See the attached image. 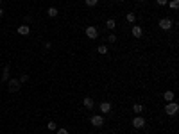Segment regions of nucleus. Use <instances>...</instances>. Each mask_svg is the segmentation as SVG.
I'll use <instances>...</instances> for the list:
<instances>
[{
  "instance_id": "412c9836",
  "label": "nucleus",
  "mask_w": 179,
  "mask_h": 134,
  "mask_svg": "<svg viewBox=\"0 0 179 134\" xmlns=\"http://www.w3.org/2000/svg\"><path fill=\"white\" fill-rule=\"evenodd\" d=\"M56 134H68V129H64V127H57V129H56Z\"/></svg>"
},
{
  "instance_id": "423d86ee",
  "label": "nucleus",
  "mask_w": 179,
  "mask_h": 134,
  "mask_svg": "<svg viewBox=\"0 0 179 134\" xmlns=\"http://www.w3.org/2000/svg\"><path fill=\"white\" fill-rule=\"evenodd\" d=\"M20 86H21V84H20L18 79H9V81H7V88H9L11 93H16L18 89H20Z\"/></svg>"
},
{
  "instance_id": "bb28decb",
  "label": "nucleus",
  "mask_w": 179,
  "mask_h": 134,
  "mask_svg": "<svg viewBox=\"0 0 179 134\" xmlns=\"http://www.w3.org/2000/svg\"><path fill=\"white\" fill-rule=\"evenodd\" d=\"M117 2H125V0H117Z\"/></svg>"
},
{
  "instance_id": "9d476101",
  "label": "nucleus",
  "mask_w": 179,
  "mask_h": 134,
  "mask_svg": "<svg viewBox=\"0 0 179 134\" xmlns=\"http://www.w3.org/2000/svg\"><path fill=\"white\" fill-rule=\"evenodd\" d=\"M106 27L113 32V31L117 29V20H115V18H107V20H106Z\"/></svg>"
},
{
  "instance_id": "cd10ccee",
  "label": "nucleus",
  "mask_w": 179,
  "mask_h": 134,
  "mask_svg": "<svg viewBox=\"0 0 179 134\" xmlns=\"http://www.w3.org/2000/svg\"><path fill=\"white\" fill-rule=\"evenodd\" d=\"M138 2H145V0H138Z\"/></svg>"
},
{
  "instance_id": "2eb2a0df",
  "label": "nucleus",
  "mask_w": 179,
  "mask_h": 134,
  "mask_svg": "<svg viewBox=\"0 0 179 134\" xmlns=\"http://www.w3.org/2000/svg\"><path fill=\"white\" fill-rule=\"evenodd\" d=\"M47 14H49L50 18H56V16L59 14V11H57V7H54V6H52V7H49V9H47Z\"/></svg>"
},
{
  "instance_id": "a878e982",
  "label": "nucleus",
  "mask_w": 179,
  "mask_h": 134,
  "mask_svg": "<svg viewBox=\"0 0 179 134\" xmlns=\"http://www.w3.org/2000/svg\"><path fill=\"white\" fill-rule=\"evenodd\" d=\"M2 16H4V9H2V7H0V18H2Z\"/></svg>"
},
{
  "instance_id": "4468645a",
  "label": "nucleus",
  "mask_w": 179,
  "mask_h": 134,
  "mask_svg": "<svg viewBox=\"0 0 179 134\" xmlns=\"http://www.w3.org/2000/svg\"><path fill=\"white\" fill-rule=\"evenodd\" d=\"M132 113H134V115H142V113H143V105H142V104H134V105H132Z\"/></svg>"
},
{
  "instance_id": "f257e3e1",
  "label": "nucleus",
  "mask_w": 179,
  "mask_h": 134,
  "mask_svg": "<svg viewBox=\"0 0 179 134\" xmlns=\"http://www.w3.org/2000/svg\"><path fill=\"white\" fill-rule=\"evenodd\" d=\"M177 111H179V104H177L175 100L167 102V105H165V113H167L168 116H175V115H177Z\"/></svg>"
},
{
  "instance_id": "9b49d317",
  "label": "nucleus",
  "mask_w": 179,
  "mask_h": 134,
  "mask_svg": "<svg viewBox=\"0 0 179 134\" xmlns=\"http://www.w3.org/2000/svg\"><path fill=\"white\" fill-rule=\"evenodd\" d=\"M18 34H21V36H29V34H31V27L25 25V24H24V25H20V27H18Z\"/></svg>"
},
{
  "instance_id": "1a4fd4ad",
  "label": "nucleus",
  "mask_w": 179,
  "mask_h": 134,
  "mask_svg": "<svg viewBox=\"0 0 179 134\" xmlns=\"http://www.w3.org/2000/svg\"><path fill=\"white\" fill-rule=\"evenodd\" d=\"M99 109H100L102 115H109V113H111V102H102V104L99 105Z\"/></svg>"
},
{
  "instance_id": "39448f33",
  "label": "nucleus",
  "mask_w": 179,
  "mask_h": 134,
  "mask_svg": "<svg viewBox=\"0 0 179 134\" xmlns=\"http://www.w3.org/2000/svg\"><path fill=\"white\" fill-rule=\"evenodd\" d=\"M90 123H92L93 127H102V125L106 123V120H104L102 115H93L92 118H90Z\"/></svg>"
},
{
  "instance_id": "a211bd4d",
  "label": "nucleus",
  "mask_w": 179,
  "mask_h": 134,
  "mask_svg": "<svg viewBox=\"0 0 179 134\" xmlns=\"http://www.w3.org/2000/svg\"><path fill=\"white\" fill-rule=\"evenodd\" d=\"M97 52H99L100 56H104V54H107V47H106V45H99V47H97Z\"/></svg>"
},
{
  "instance_id": "ddd939ff",
  "label": "nucleus",
  "mask_w": 179,
  "mask_h": 134,
  "mask_svg": "<svg viewBox=\"0 0 179 134\" xmlns=\"http://www.w3.org/2000/svg\"><path fill=\"white\" fill-rule=\"evenodd\" d=\"M9 70H11V66H9V64L4 66V70H2V81H4V82H7V81L11 79V77H9Z\"/></svg>"
},
{
  "instance_id": "393cba45",
  "label": "nucleus",
  "mask_w": 179,
  "mask_h": 134,
  "mask_svg": "<svg viewBox=\"0 0 179 134\" xmlns=\"http://www.w3.org/2000/svg\"><path fill=\"white\" fill-rule=\"evenodd\" d=\"M31 21H32V16L27 14V16H25V24H31Z\"/></svg>"
},
{
  "instance_id": "b1692460",
  "label": "nucleus",
  "mask_w": 179,
  "mask_h": 134,
  "mask_svg": "<svg viewBox=\"0 0 179 134\" xmlns=\"http://www.w3.org/2000/svg\"><path fill=\"white\" fill-rule=\"evenodd\" d=\"M156 2H158V6H167L168 0H156Z\"/></svg>"
},
{
  "instance_id": "6ab92c4d",
  "label": "nucleus",
  "mask_w": 179,
  "mask_h": 134,
  "mask_svg": "<svg viewBox=\"0 0 179 134\" xmlns=\"http://www.w3.org/2000/svg\"><path fill=\"white\" fill-rule=\"evenodd\" d=\"M99 2H100V0H84V4H86L88 7H95Z\"/></svg>"
},
{
  "instance_id": "aec40b11",
  "label": "nucleus",
  "mask_w": 179,
  "mask_h": 134,
  "mask_svg": "<svg viewBox=\"0 0 179 134\" xmlns=\"http://www.w3.org/2000/svg\"><path fill=\"white\" fill-rule=\"evenodd\" d=\"M117 39H118V38H117V34H115V32H111V34L107 36V41H109V43H115Z\"/></svg>"
},
{
  "instance_id": "5701e85b",
  "label": "nucleus",
  "mask_w": 179,
  "mask_h": 134,
  "mask_svg": "<svg viewBox=\"0 0 179 134\" xmlns=\"http://www.w3.org/2000/svg\"><path fill=\"white\" fill-rule=\"evenodd\" d=\"M18 81H20V84H24V82H27V81H29V75H27V73H24V75H21Z\"/></svg>"
},
{
  "instance_id": "6e6552de",
  "label": "nucleus",
  "mask_w": 179,
  "mask_h": 134,
  "mask_svg": "<svg viewBox=\"0 0 179 134\" xmlns=\"http://www.w3.org/2000/svg\"><path fill=\"white\" fill-rule=\"evenodd\" d=\"M82 105H84L86 109H93V107H95V100H93L92 97H84V98H82Z\"/></svg>"
},
{
  "instance_id": "7ed1b4c3",
  "label": "nucleus",
  "mask_w": 179,
  "mask_h": 134,
  "mask_svg": "<svg viewBox=\"0 0 179 134\" xmlns=\"http://www.w3.org/2000/svg\"><path fill=\"white\" fill-rule=\"evenodd\" d=\"M158 25H160L161 31H170V29L174 27V21H172L170 18H161V20L158 21Z\"/></svg>"
},
{
  "instance_id": "f3484780",
  "label": "nucleus",
  "mask_w": 179,
  "mask_h": 134,
  "mask_svg": "<svg viewBox=\"0 0 179 134\" xmlns=\"http://www.w3.org/2000/svg\"><path fill=\"white\" fill-rule=\"evenodd\" d=\"M168 7H170L172 11H177V7H179V0H170V2H168Z\"/></svg>"
},
{
  "instance_id": "4be33fe9",
  "label": "nucleus",
  "mask_w": 179,
  "mask_h": 134,
  "mask_svg": "<svg viewBox=\"0 0 179 134\" xmlns=\"http://www.w3.org/2000/svg\"><path fill=\"white\" fill-rule=\"evenodd\" d=\"M47 129H49V130H56V129H57L56 122H49V123H47Z\"/></svg>"
},
{
  "instance_id": "20e7f679",
  "label": "nucleus",
  "mask_w": 179,
  "mask_h": 134,
  "mask_svg": "<svg viewBox=\"0 0 179 134\" xmlns=\"http://www.w3.org/2000/svg\"><path fill=\"white\" fill-rule=\"evenodd\" d=\"M145 125H147V122H145V118L142 115H136V116L132 118V127L134 129H143Z\"/></svg>"
},
{
  "instance_id": "0eeeda50",
  "label": "nucleus",
  "mask_w": 179,
  "mask_h": 134,
  "mask_svg": "<svg viewBox=\"0 0 179 134\" xmlns=\"http://www.w3.org/2000/svg\"><path fill=\"white\" fill-rule=\"evenodd\" d=\"M131 34H132V38L140 39V38L143 36V29H142V25H132V29H131Z\"/></svg>"
},
{
  "instance_id": "f8f14e48",
  "label": "nucleus",
  "mask_w": 179,
  "mask_h": 134,
  "mask_svg": "<svg viewBox=\"0 0 179 134\" xmlns=\"http://www.w3.org/2000/svg\"><path fill=\"white\" fill-rule=\"evenodd\" d=\"M163 98H165V102H172L175 98V93L172 91V89H167V91L163 93Z\"/></svg>"
},
{
  "instance_id": "c85d7f7f",
  "label": "nucleus",
  "mask_w": 179,
  "mask_h": 134,
  "mask_svg": "<svg viewBox=\"0 0 179 134\" xmlns=\"http://www.w3.org/2000/svg\"><path fill=\"white\" fill-rule=\"evenodd\" d=\"M0 4H2V0H0Z\"/></svg>"
},
{
  "instance_id": "f03ea898",
  "label": "nucleus",
  "mask_w": 179,
  "mask_h": 134,
  "mask_svg": "<svg viewBox=\"0 0 179 134\" xmlns=\"http://www.w3.org/2000/svg\"><path fill=\"white\" fill-rule=\"evenodd\" d=\"M84 34H86V38H88V39H97L100 32H99V29H97L95 25H88V27H86V31H84Z\"/></svg>"
},
{
  "instance_id": "dca6fc26",
  "label": "nucleus",
  "mask_w": 179,
  "mask_h": 134,
  "mask_svg": "<svg viewBox=\"0 0 179 134\" xmlns=\"http://www.w3.org/2000/svg\"><path fill=\"white\" fill-rule=\"evenodd\" d=\"M125 21H127V24H134V21H136V14H134V13H127L125 14Z\"/></svg>"
}]
</instances>
